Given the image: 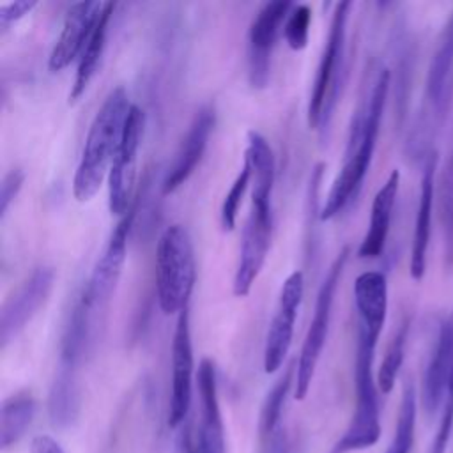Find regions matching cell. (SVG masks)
Segmentation results:
<instances>
[{"label": "cell", "instance_id": "cell-1", "mask_svg": "<svg viewBox=\"0 0 453 453\" xmlns=\"http://www.w3.org/2000/svg\"><path fill=\"white\" fill-rule=\"evenodd\" d=\"M389 88V71L380 69L370 99L361 104L352 119L349 140L345 147L343 165L333 180V186L326 196V203L322 205L319 218L327 221L340 214L357 195L363 186V180L372 165L373 150L377 145L380 119L388 97Z\"/></svg>", "mask_w": 453, "mask_h": 453}, {"label": "cell", "instance_id": "cell-2", "mask_svg": "<svg viewBox=\"0 0 453 453\" xmlns=\"http://www.w3.org/2000/svg\"><path fill=\"white\" fill-rule=\"evenodd\" d=\"M129 106L127 92L119 85L104 97L101 108L96 111L73 179V195L78 202H88L108 175Z\"/></svg>", "mask_w": 453, "mask_h": 453}, {"label": "cell", "instance_id": "cell-3", "mask_svg": "<svg viewBox=\"0 0 453 453\" xmlns=\"http://www.w3.org/2000/svg\"><path fill=\"white\" fill-rule=\"evenodd\" d=\"M379 340L357 329L356 361H354V391L356 403L350 423L343 435L334 442L331 453H352L372 448L380 437L379 388L373 375V356Z\"/></svg>", "mask_w": 453, "mask_h": 453}, {"label": "cell", "instance_id": "cell-4", "mask_svg": "<svg viewBox=\"0 0 453 453\" xmlns=\"http://www.w3.org/2000/svg\"><path fill=\"white\" fill-rule=\"evenodd\" d=\"M196 281L193 241L180 223L166 226L156 246V292L163 313H180L188 308Z\"/></svg>", "mask_w": 453, "mask_h": 453}, {"label": "cell", "instance_id": "cell-5", "mask_svg": "<svg viewBox=\"0 0 453 453\" xmlns=\"http://www.w3.org/2000/svg\"><path fill=\"white\" fill-rule=\"evenodd\" d=\"M352 2H338L331 18V27L327 41L324 44L315 80L311 85L306 119L311 129H320L322 134L327 129L345 73V35H347V19Z\"/></svg>", "mask_w": 453, "mask_h": 453}, {"label": "cell", "instance_id": "cell-6", "mask_svg": "<svg viewBox=\"0 0 453 453\" xmlns=\"http://www.w3.org/2000/svg\"><path fill=\"white\" fill-rule=\"evenodd\" d=\"M251 205L242 226L239 262L232 281V290L237 297H246L251 292L267 258L273 234L271 193L274 179H251Z\"/></svg>", "mask_w": 453, "mask_h": 453}, {"label": "cell", "instance_id": "cell-7", "mask_svg": "<svg viewBox=\"0 0 453 453\" xmlns=\"http://www.w3.org/2000/svg\"><path fill=\"white\" fill-rule=\"evenodd\" d=\"M349 253H350L349 246H343L340 250V253L334 257L326 278L322 280V283L319 287L313 317L308 326V331H306V336H304L299 357H297V365H296V380H294V398L296 400H304L310 391L322 349L326 345L334 294H336L343 267L349 260Z\"/></svg>", "mask_w": 453, "mask_h": 453}, {"label": "cell", "instance_id": "cell-8", "mask_svg": "<svg viewBox=\"0 0 453 453\" xmlns=\"http://www.w3.org/2000/svg\"><path fill=\"white\" fill-rule=\"evenodd\" d=\"M143 191L140 189L134 196L129 211L119 219L115 225L101 257L97 258L92 274L83 287L81 294L78 296L80 303L85 306V310L90 313V317L97 322L104 315L111 296L115 292V287L119 283L122 265L126 262V248H127V237L133 228L138 207L142 203Z\"/></svg>", "mask_w": 453, "mask_h": 453}, {"label": "cell", "instance_id": "cell-9", "mask_svg": "<svg viewBox=\"0 0 453 453\" xmlns=\"http://www.w3.org/2000/svg\"><path fill=\"white\" fill-rule=\"evenodd\" d=\"M145 126V113L138 104H131L122 136L108 172V207L115 216H124L133 203L136 179V159Z\"/></svg>", "mask_w": 453, "mask_h": 453}, {"label": "cell", "instance_id": "cell-10", "mask_svg": "<svg viewBox=\"0 0 453 453\" xmlns=\"http://www.w3.org/2000/svg\"><path fill=\"white\" fill-rule=\"evenodd\" d=\"M304 294V276L294 271L281 285L274 315L264 343V372L274 373L281 368L294 338V324Z\"/></svg>", "mask_w": 453, "mask_h": 453}, {"label": "cell", "instance_id": "cell-11", "mask_svg": "<svg viewBox=\"0 0 453 453\" xmlns=\"http://www.w3.org/2000/svg\"><path fill=\"white\" fill-rule=\"evenodd\" d=\"M55 281L53 267L41 265L21 281L0 310V345L7 347L48 301Z\"/></svg>", "mask_w": 453, "mask_h": 453}, {"label": "cell", "instance_id": "cell-12", "mask_svg": "<svg viewBox=\"0 0 453 453\" xmlns=\"http://www.w3.org/2000/svg\"><path fill=\"white\" fill-rule=\"evenodd\" d=\"M292 2H267L253 18L248 30V80L253 88H265L271 74V53L281 23H285Z\"/></svg>", "mask_w": 453, "mask_h": 453}, {"label": "cell", "instance_id": "cell-13", "mask_svg": "<svg viewBox=\"0 0 453 453\" xmlns=\"http://www.w3.org/2000/svg\"><path fill=\"white\" fill-rule=\"evenodd\" d=\"M196 384L200 400V423L186 444V453H225V426L218 400L216 370L212 361L207 357L198 365Z\"/></svg>", "mask_w": 453, "mask_h": 453}, {"label": "cell", "instance_id": "cell-14", "mask_svg": "<svg viewBox=\"0 0 453 453\" xmlns=\"http://www.w3.org/2000/svg\"><path fill=\"white\" fill-rule=\"evenodd\" d=\"M193 343L189 329V310L177 315L172 340V393L168 407V425L177 428L188 416L193 393Z\"/></svg>", "mask_w": 453, "mask_h": 453}, {"label": "cell", "instance_id": "cell-15", "mask_svg": "<svg viewBox=\"0 0 453 453\" xmlns=\"http://www.w3.org/2000/svg\"><path fill=\"white\" fill-rule=\"evenodd\" d=\"M101 9L103 2H76L65 11L62 30L48 57L50 71H62L74 58H80Z\"/></svg>", "mask_w": 453, "mask_h": 453}, {"label": "cell", "instance_id": "cell-16", "mask_svg": "<svg viewBox=\"0 0 453 453\" xmlns=\"http://www.w3.org/2000/svg\"><path fill=\"white\" fill-rule=\"evenodd\" d=\"M212 127H214V110L211 106H202L195 113V117H193L177 152H175V157L161 182L163 195L173 193L177 188H180L191 177V173L195 172L196 165L200 163V159L205 152Z\"/></svg>", "mask_w": 453, "mask_h": 453}, {"label": "cell", "instance_id": "cell-17", "mask_svg": "<svg viewBox=\"0 0 453 453\" xmlns=\"http://www.w3.org/2000/svg\"><path fill=\"white\" fill-rule=\"evenodd\" d=\"M453 370V313L441 324L439 336L423 373L421 403L428 414H434L446 400L449 377Z\"/></svg>", "mask_w": 453, "mask_h": 453}, {"label": "cell", "instance_id": "cell-18", "mask_svg": "<svg viewBox=\"0 0 453 453\" xmlns=\"http://www.w3.org/2000/svg\"><path fill=\"white\" fill-rule=\"evenodd\" d=\"M435 170H437V154H428L421 175V189L419 202L414 219L412 244H411V262L409 273L412 280H421L426 269V250L430 242L432 230V209H434V195H435Z\"/></svg>", "mask_w": 453, "mask_h": 453}, {"label": "cell", "instance_id": "cell-19", "mask_svg": "<svg viewBox=\"0 0 453 453\" xmlns=\"http://www.w3.org/2000/svg\"><path fill=\"white\" fill-rule=\"evenodd\" d=\"M354 303L359 315L357 329L379 340L388 315V281L379 271H365L354 281Z\"/></svg>", "mask_w": 453, "mask_h": 453}, {"label": "cell", "instance_id": "cell-20", "mask_svg": "<svg viewBox=\"0 0 453 453\" xmlns=\"http://www.w3.org/2000/svg\"><path fill=\"white\" fill-rule=\"evenodd\" d=\"M398 186H400V172L393 170L388 175L386 182L375 193L372 200V209H370L368 230L357 250L359 258H377L382 255L388 241V232H389L391 216H393V209L398 195Z\"/></svg>", "mask_w": 453, "mask_h": 453}, {"label": "cell", "instance_id": "cell-21", "mask_svg": "<svg viewBox=\"0 0 453 453\" xmlns=\"http://www.w3.org/2000/svg\"><path fill=\"white\" fill-rule=\"evenodd\" d=\"M115 4L113 2H103V9L99 12V18L94 25V30L78 58V67H76V76H74V83L71 87L69 92V101L74 103L88 87L90 80L94 78L101 55L104 51V44H106V34H108V23L110 18L113 14Z\"/></svg>", "mask_w": 453, "mask_h": 453}, {"label": "cell", "instance_id": "cell-22", "mask_svg": "<svg viewBox=\"0 0 453 453\" xmlns=\"http://www.w3.org/2000/svg\"><path fill=\"white\" fill-rule=\"evenodd\" d=\"M453 73V12L442 30L439 46L432 57L426 76V96L435 110H442L449 96V76Z\"/></svg>", "mask_w": 453, "mask_h": 453}, {"label": "cell", "instance_id": "cell-23", "mask_svg": "<svg viewBox=\"0 0 453 453\" xmlns=\"http://www.w3.org/2000/svg\"><path fill=\"white\" fill-rule=\"evenodd\" d=\"M35 416V400L28 391H19L4 400L0 411V446H14Z\"/></svg>", "mask_w": 453, "mask_h": 453}, {"label": "cell", "instance_id": "cell-24", "mask_svg": "<svg viewBox=\"0 0 453 453\" xmlns=\"http://www.w3.org/2000/svg\"><path fill=\"white\" fill-rule=\"evenodd\" d=\"M48 409H50V418L57 426H67L76 419L78 409H80V391H78L76 372L58 368L50 389Z\"/></svg>", "mask_w": 453, "mask_h": 453}, {"label": "cell", "instance_id": "cell-25", "mask_svg": "<svg viewBox=\"0 0 453 453\" xmlns=\"http://www.w3.org/2000/svg\"><path fill=\"white\" fill-rule=\"evenodd\" d=\"M292 380H296V365L290 363L285 372L281 373V377L274 382V386L271 388V391L267 393L262 409H260V435L264 439L271 437L278 428H280V418H281V411H283V403L287 398V393L292 386Z\"/></svg>", "mask_w": 453, "mask_h": 453}, {"label": "cell", "instance_id": "cell-26", "mask_svg": "<svg viewBox=\"0 0 453 453\" xmlns=\"http://www.w3.org/2000/svg\"><path fill=\"white\" fill-rule=\"evenodd\" d=\"M416 412H418V400L416 389L412 382H407L402 393L398 418L393 439L386 449V453H411L414 444V428H416Z\"/></svg>", "mask_w": 453, "mask_h": 453}, {"label": "cell", "instance_id": "cell-27", "mask_svg": "<svg viewBox=\"0 0 453 453\" xmlns=\"http://www.w3.org/2000/svg\"><path fill=\"white\" fill-rule=\"evenodd\" d=\"M407 334H409V320L402 322L400 327L396 329L393 340L389 342V345L386 349L382 363L377 370V388L384 395H388L395 388V382H396V377L402 368L403 356H405Z\"/></svg>", "mask_w": 453, "mask_h": 453}, {"label": "cell", "instance_id": "cell-28", "mask_svg": "<svg viewBox=\"0 0 453 453\" xmlns=\"http://www.w3.org/2000/svg\"><path fill=\"white\" fill-rule=\"evenodd\" d=\"M250 182H251V168H250V163L246 159H242V168L237 173L235 180L232 182L230 189L226 191V195L221 202V209H219V223L225 232L234 230L235 221H237V211H239V205L242 202V196H244Z\"/></svg>", "mask_w": 453, "mask_h": 453}, {"label": "cell", "instance_id": "cell-29", "mask_svg": "<svg viewBox=\"0 0 453 453\" xmlns=\"http://www.w3.org/2000/svg\"><path fill=\"white\" fill-rule=\"evenodd\" d=\"M310 23H311V9L306 4L292 5L285 23H283V35L290 50L301 51L308 44L310 35Z\"/></svg>", "mask_w": 453, "mask_h": 453}, {"label": "cell", "instance_id": "cell-30", "mask_svg": "<svg viewBox=\"0 0 453 453\" xmlns=\"http://www.w3.org/2000/svg\"><path fill=\"white\" fill-rule=\"evenodd\" d=\"M25 182V172L21 168H12L9 170L0 184V218L4 219L11 203L18 196L21 186Z\"/></svg>", "mask_w": 453, "mask_h": 453}, {"label": "cell", "instance_id": "cell-31", "mask_svg": "<svg viewBox=\"0 0 453 453\" xmlns=\"http://www.w3.org/2000/svg\"><path fill=\"white\" fill-rule=\"evenodd\" d=\"M442 205H444V219H446V235L449 244V255L453 253V154L448 161L446 173L442 179Z\"/></svg>", "mask_w": 453, "mask_h": 453}, {"label": "cell", "instance_id": "cell-32", "mask_svg": "<svg viewBox=\"0 0 453 453\" xmlns=\"http://www.w3.org/2000/svg\"><path fill=\"white\" fill-rule=\"evenodd\" d=\"M37 5L35 0H16L7 2L0 5V28L5 32L14 21L21 19L25 14H28Z\"/></svg>", "mask_w": 453, "mask_h": 453}, {"label": "cell", "instance_id": "cell-33", "mask_svg": "<svg viewBox=\"0 0 453 453\" xmlns=\"http://www.w3.org/2000/svg\"><path fill=\"white\" fill-rule=\"evenodd\" d=\"M30 453H65V451L53 437L35 435L30 442Z\"/></svg>", "mask_w": 453, "mask_h": 453}, {"label": "cell", "instance_id": "cell-34", "mask_svg": "<svg viewBox=\"0 0 453 453\" xmlns=\"http://www.w3.org/2000/svg\"><path fill=\"white\" fill-rule=\"evenodd\" d=\"M265 453H290L288 439L281 426L271 437L265 439Z\"/></svg>", "mask_w": 453, "mask_h": 453}]
</instances>
